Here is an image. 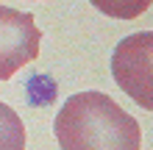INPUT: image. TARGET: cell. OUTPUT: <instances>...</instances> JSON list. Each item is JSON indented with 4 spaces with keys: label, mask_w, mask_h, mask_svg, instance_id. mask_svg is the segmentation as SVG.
<instances>
[{
    "label": "cell",
    "mask_w": 153,
    "mask_h": 150,
    "mask_svg": "<svg viewBox=\"0 0 153 150\" xmlns=\"http://www.w3.org/2000/svg\"><path fill=\"white\" fill-rule=\"evenodd\" d=\"M61 150H139L142 131L114 98L103 92H78L56 114Z\"/></svg>",
    "instance_id": "1"
},
{
    "label": "cell",
    "mask_w": 153,
    "mask_h": 150,
    "mask_svg": "<svg viewBox=\"0 0 153 150\" xmlns=\"http://www.w3.org/2000/svg\"><path fill=\"white\" fill-rule=\"evenodd\" d=\"M111 75L117 86L134 98L145 111L153 109V33L142 31L125 36L114 47Z\"/></svg>",
    "instance_id": "2"
},
{
    "label": "cell",
    "mask_w": 153,
    "mask_h": 150,
    "mask_svg": "<svg viewBox=\"0 0 153 150\" xmlns=\"http://www.w3.org/2000/svg\"><path fill=\"white\" fill-rule=\"evenodd\" d=\"M39 42L42 31L33 22V14L0 3V81H8L31 64L39 56Z\"/></svg>",
    "instance_id": "3"
},
{
    "label": "cell",
    "mask_w": 153,
    "mask_h": 150,
    "mask_svg": "<svg viewBox=\"0 0 153 150\" xmlns=\"http://www.w3.org/2000/svg\"><path fill=\"white\" fill-rule=\"evenodd\" d=\"M0 150H25V125L6 103H0Z\"/></svg>",
    "instance_id": "4"
},
{
    "label": "cell",
    "mask_w": 153,
    "mask_h": 150,
    "mask_svg": "<svg viewBox=\"0 0 153 150\" xmlns=\"http://www.w3.org/2000/svg\"><path fill=\"white\" fill-rule=\"evenodd\" d=\"M100 14L114 17V20H134V17L145 14L153 0H89Z\"/></svg>",
    "instance_id": "5"
}]
</instances>
